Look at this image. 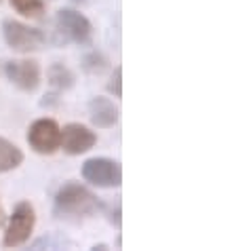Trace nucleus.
I'll list each match as a JSON object with an SVG mask.
<instances>
[{
  "label": "nucleus",
  "mask_w": 236,
  "mask_h": 251,
  "mask_svg": "<svg viewBox=\"0 0 236 251\" xmlns=\"http://www.w3.org/2000/svg\"><path fill=\"white\" fill-rule=\"evenodd\" d=\"M103 205L95 194L78 182L64 184L55 194V207L53 211L57 218L64 220H85L99 211Z\"/></svg>",
  "instance_id": "nucleus-1"
},
{
  "label": "nucleus",
  "mask_w": 236,
  "mask_h": 251,
  "mask_svg": "<svg viewBox=\"0 0 236 251\" xmlns=\"http://www.w3.org/2000/svg\"><path fill=\"white\" fill-rule=\"evenodd\" d=\"M34 226H36V211H34V207L27 201H22V203L13 209V213L9 218V224H6L4 236H2V245L4 247L24 245V243L30 241Z\"/></svg>",
  "instance_id": "nucleus-2"
},
{
  "label": "nucleus",
  "mask_w": 236,
  "mask_h": 251,
  "mask_svg": "<svg viewBox=\"0 0 236 251\" xmlns=\"http://www.w3.org/2000/svg\"><path fill=\"white\" fill-rule=\"evenodd\" d=\"M82 177L97 188H118L122 184V167L118 160L95 156L82 163Z\"/></svg>",
  "instance_id": "nucleus-3"
},
{
  "label": "nucleus",
  "mask_w": 236,
  "mask_h": 251,
  "mask_svg": "<svg viewBox=\"0 0 236 251\" xmlns=\"http://www.w3.org/2000/svg\"><path fill=\"white\" fill-rule=\"evenodd\" d=\"M2 36H4V43L17 53L38 51L47 40L45 34L38 27L25 25L22 22H17V19H6L2 24Z\"/></svg>",
  "instance_id": "nucleus-4"
},
{
  "label": "nucleus",
  "mask_w": 236,
  "mask_h": 251,
  "mask_svg": "<svg viewBox=\"0 0 236 251\" xmlns=\"http://www.w3.org/2000/svg\"><path fill=\"white\" fill-rule=\"evenodd\" d=\"M55 25L61 36L74 45H89L93 40L91 22L74 9H59L55 15Z\"/></svg>",
  "instance_id": "nucleus-5"
},
{
  "label": "nucleus",
  "mask_w": 236,
  "mask_h": 251,
  "mask_svg": "<svg viewBox=\"0 0 236 251\" xmlns=\"http://www.w3.org/2000/svg\"><path fill=\"white\" fill-rule=\"evenodd\" d=\"M61 127L53 118H38L27 129V144L38 154H55L59 150Z\"/></svg>",
  "instance_id": "nucleus-6"
},
{
  "label": "nucleus",
  "mask_w": 236,
  "mask_h": 251,
  "mask_svg": "<svg viewBox=\"0 0 236 251\" xmlns=\"http://www.w3.org/2000/svg\"><path fill=\"white\" fill-rule=\"evenodd\" d=\"M2 72L11 85H15L22 91H36L43 78L38 61L34 59H6L2 61Z\"/></svg>",
  "instance_id": "nucleus-7"
},
{
  "label": "nucleus",
  "mask_w": 236,
  "mask_h": 251,
  "mask_svg": "<svg viewBox=\"0 0 236 251\" xmlns=\"http://www.w3.org/2000/svg\"><path fill=\"white\" fill-rule=\"evenodd\" d=\"M97 144V135L95 131L80 123H70L61 129V139H59V148L70 156H78L85 154Z\"/></svg>",
  "instance_id": "nucleus-8"
},
{
  "label": "nucleus",
  "mask_w": 236,
  "mask_h": 251,
  "mask_svg": "<svg viewBox=\"0 0 236 251\" xmlns=\"http://www.w3.org/2000/svg\"><path fill=\"white\" fill-rule=\"evenodd\" d=\"M89 118H91V123L97 129H110L118 123L120 112H118V106L114 101H110L108 97L97 95L89 101Z\"/></svg>",
  "instance_id": "nucleus-9"
},
{
  "label": "nucleus",
  "mask_w": 236,
  "mask_h": 251,
  "mask_svg": "<svg viewBox=\"0 0 236 251\" xmlns=\"http://www.w3.org/2000/svg\"><path fill=\"white\" fill-rule=\"evenodd\" d=\"M24 163V152L9 139L0 137V173H9Z\"/></svg>",
  "instance_id": "nucleus-10"
},
{
  "label": "nucleus",
  "mask_w": 236,
  "mask_h": 251,
  "mask_svg": "<svg viewBox=\"0 0 236 251\" xmlns=\"http://www.w3.org/2000/svg\"><path fill=\"white\" fill-rule=\"evenodd\" d=\"M47 78L55 89H59V91H68V89H72L74 82H76L74 72L64 64H53L47 70Z\"/></svg>",
  "instance_id": "nucleus-11"
},
{
  "label": "nucleus",
  "mask_w": 236,
  "mask_h": 251,
  "mask_svg": "<svg viewBox=\"0 0 236 251\" xmlns=\"http://www.w3.org/2000/svg\"><path fill=\"white\" fill-rule=\"evenodd\" d=\"M9 2H11L13 9L24 17L38 19V17L45 15V2L43 0H9Z\"/></svg>",
  "instance_id": "nucleus-12"
},
{
  "label": "nucleus",
  "mask_w": 236,
  "mask_h": 251,
  "mask_svg": "<svg viewBox=\"0 0 236 251\" xmlns=\"http://www.w3.org/2000/svg\"><path fill=\"white\" fill-rule=\"evenodd\" d=\"M108 66H110V61L101 51H91L82 57V70L87 74H101L108 70Z\"/></svg>",
  "instance_id": "nucleus-13"
},
{
  "label": "nucleus",
  "mask_w": 236,
  "mask_h": 251,
  "mask_svg": "<svg viewBox=\"0 0 236 251\" xmlns=\"http://www.w3.org/2000/svg\"><path fill=\"white\" fill-rule=\"evenodd\" d=\"M108 89L112 91L116 97H120L122 95V68L118 66L116 70H114V74H112V82L108 85Z\"/></svg>",
  "instance_id": "nucleus-14"
},
{
  "label": "nucleus",
  "mask_w": 236,
  "mask_h": 251,
  "mask_svg": "<svg viewBox=\"0 0 236 251\" xmlns=\"http://www.w3.org/2000/svg\"><path fill=\"white\" fill-rule=\"evenodd\" d=\"M74 2H87V0H74Z\"/></svg>",
  "instance_id": "nucleus-15"
}]
</instances>
